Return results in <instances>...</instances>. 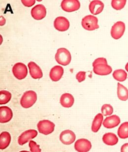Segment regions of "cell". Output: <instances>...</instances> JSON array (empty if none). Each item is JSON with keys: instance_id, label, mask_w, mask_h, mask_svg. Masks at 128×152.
Segmentation results:
<instances>
[{"instance_id": "obj_1", "label": "cell", "mask_w": 128, "mask_h": 152, "mask_svg": "<svg viewBox=\"0 0 128 152\" xmlns=\"http://www.w3.org/2000/svg\"><path fill=\"white\" fill-rule=\"evenodd\" d=\"M36 100L37 94L34 91H27L23 94L21 98V105L24 108H29L33 105Z\"/></svg>"}, {"instance_id": "obj_2", "label": "cell", "mask_w": 128, "mask_h": 152, "mask_svg": "<svg viewBox=\"0 0 128 152\" xmlns=\"http://www.w3.org/2000/svg\"><path fill=\"white\" fill-rule=\"evenodd\" d=\"M55 59L59 64L67 66L71 61V54L66 48H59L55 54Z\"/></svg>"}, {"instance_id": "obj_3", "label": "cell", "mask_w": 128, "mask_h": 152, "mask_svg": "<svg viewBox=\"0 0 128 152\" xmlns=\"http://www.w3.org/2000/svg\"><path fill=\"white\" fill-rule=\"evenodd\" d=\"M97 22L98 19L96 16L88 15L82 19V26L87 31H94L99 28Z\"/></svg>"}, {"instance_id": "obj_4", "label": "cell", "mask_w": 128, "mask_h": 152, "mask_svg": "<svg viewBox=\"0 0 128 152\" xmlns=\"http://www.w3.org/2000/svg\"><path fill=\"white\" fill-rule=\"evenodd\" d=\"M37 127L39 133L47 135L54 132L55 124L49 120H42L38 123Z\"/></svg>"}, {"instance_id": "obj_5", "label": "cell", "mask_w": 128, "mask_h": 152, "mask_svg": "<svg viewBox=\"0 0 128 152\" xmlns=\"http://www.w3.org/2000/svg\"><path fill=\"white\" fill-rule=\"evenodd\" d=\"M12 73L16 79L21 80L25 79L28 74V70L24 63H17L12 67Z\"/></svg>"}, {"instance_id": "obj_6", "label": "cell", "mask_w": 128, "mask_h": 152, "mask_svg": "<svg viewBox=\"0 0 128 152\" xmlns=\"http://www.w3.org/2000/svg\"><path fill=\"white\" fill-rule=\"evenodd\" d=\"M125 31V24L122 21H118L112 26L111 29V36L115 39H119Z\"/></svg>"}, {"instance_id": "obj_7", "label": "cell", "mask_w": 128, "mask_h": 152, "mask_svg": "<svg viewBox=\"0 0 128 152\" xmlns=\"http://www.w3.org/2000/svg\"><path fill=\"white\" fill-rule=\"evenodd\" d=\"M61 7L64 11L71 12L80 9V3L78 0H64L61 2Z\"/></svg>"}, {"instance_id": "obj_8", "label": "cell", "mask_w": 128, "mask_h": 152, "mask_svg": "<svg viewBox=\"0 0 128 152\" xmlns=\"http://www.w3.org/2000/svg\"><path fill=\"white\" fill-rule=\"evenodd\" d=\"M31 13L33 19L40 20L46 16L47 10L43 4H38L32 8Z\"/></svg>"}, {"instance_id": "obj_9", "label": "cell", "mask_w": 128, "mask_h": 152, "mask_svg": "<svg viewBox=\"0 0 128 152\" xmlns=\"http://www.w3.org/2000/svg\"><path fill=\"white\" fill-rule=\"evenodd\" d=\"M38 135V132L35 129H29L24 132L19 136L18 142L20 145H23Z\"/></svg>"}, {"instance_id": "obj_10", "label": "cell", "mask_w": 128, "mask_h": 152, "mask_svg": "<svg viewBox=\"0 0 128 152\" xmlns=\"http://www.w3.org/2000/svg\"><path fill=\"white\" fill-rule=\"evenodd\" d=\"M92 148L90 141L84 138L78 139L74 144V148L78 152H88Z\"/></svg>"}, {"instance_id": "obj_11", "label": "cell", "mask_w": 128, "mask_h": 152, "mask_svg": "<svg viewBox=\"0 0 128 152\" xmlns=\"http://www.w3.org/2000/svg\"><path fill=\"white\" fill-rule=\"evenodd\" d=\"M76 139V134L71 130H64L60 135L61 142L65 145H71L75 141Z\"/></svg>"}, {"instance_id": "obj_12", "label": "cell", "mask_w": 128, "mask_h": 152, "mask_svg": "<svg viewBox=\"0 0 128 152\" xmlns=\"http://www.w3.org/2000/svg\"><path fill=\"white\" fill-rule=\"evenodd\" d=\"M54 26L58 31L64 32L68 29L70 22L68 19L64 16H59L54 20Z\"/></svg>"}, {"instance_id": "obj_13", "label": "cell", "mask_w": 128, "mask_h": 152, "mask_svg": "<svg viewBox=\"0 0 128 152\" xmlns=\"http://www.w3.org/2000/svg\"><path fill=\"white\" fill-rule=\"evenodd\" d=\"M13 117V112L12 109L7 106L0 107V123L1 124L7 123L12 120Z\"/></svg>"}, {"instance_id": "obj_14", "label": "cell", "mask_w": 128, "mask_h": 152, "mask_svg": "<svg viewBox=\"0 0 128 152\" xmlns=\"http://www.w3.org/2000/svg\"><path fill=\"white\" fill-rule=\"evenodd\" d=\"M121 120L119 117L116 115H111L105 118L103 126L106 129H112L116 127L120 124Z\"/></svg>"}, {"instance_id": "obj_15", "label": "cell", "mask_w": 128, "mask_h": 152, "mask_svg": "<svg viewBox=\"0 0 128 152\" xmlns=\"http://www.w3.org/2000/svg\"><path fill=\"white\" fill-rule=\"evenodd\" d=\"M30 74L33 79H41L43 76L42 70L41 68L34 62H30L28 63Z\"/></svg>"}, {"instance_id": "obj_16", "label": "cell", "mask_w": 128, "mask_h": 152, "mask_svg": "<svg viewBox=\"0 0 128 152\" xmlns=\"http://www.w3.org/2000/svg\"><path fill=\"white\" fill-rule=\"evenodd\" d=\"M112 68L108 64H99L93 67V72L100 76L109 75L112 72Z\"/></svg>"}, {"instance_id": "obj_17", "label": "cell", "mask_w": 128, "mask_h": 152, "mask_svg": "<svg viewBox=\"0 0 128 152\" xmlns=\"http://www.w3.org/2000/svg\"><path fill=\"white\" fill-rule=\"evenodd\" d=\"M104 8V4L100 1L94 0L91 1L89 6V10L93 15H97L102 12Z\"/></svg>"}, {"instance_id": "obj_18", "label": "cell", "mask_w": 128, "mask_h": 152, "mask_svg": "<svg viewBox=\"0 0 128 152\" xmlns=\"http://www.w3.org/2000/svg\"><path fill=\"white\" fill-rule=\"evenodd\" d=\"M64 74V69L61 66H55L50 71L49 77L53 82H57L61 79Z\"/></svg>"}, {"instance_id": "obj_19", "label": "cell", "mask_w": 128, "mask_h": 152, "mask_svg": "<svg viewBox=\"0 0 128 152\" xmlns=\"http://www.w3.org/2000/svg\"><path fill=\"white\" fill-rule=\"evenodd\" d=\"M60 103L65 108H70L74 103V97L71 94L65 93L62 95L60 98Z\"/></svg>"}, {"instance_id": "obj_20", "label": "cell", "mask_w": 128, "mask_h": 152, "mask_svg": "<svg viewBox=\"0 0 128 152\" xmlns=\"http://www.w3.org/2000/svg\"><path fill=\"white\" fill-rule=\"evenodd\" d=\"M103 143L105 144L106 145L114 146L118 143V138L114 133L108 132L103 135Z\"/></svg>"}, {"instance_id": "obj_21", "label": "cell", "mask_w": 128, "mask_h": 152, "mask_svg": "<svg viewBox=\"0 0 128 152\" xmlns=\"http://www.w3.org/2000/svg\"><path fill=\"white\" fill-rule=\"evenodd\" d=\"M11 141V136L9 132H2L0 134V149L4 150L9 146Z\"/></svg>"}, {"instance_id": "obj_22", "label": "cell", "mask_w": 128, "mask_h": 152, "mask_svg": "<svg viewBox=\"0 0 128 152\" xmlns=\"http://www.w3.org/2000/svg\"><path fill=\"white\" fill-rule=\"evenodd\" d=\"M117 93L118 98L120 100L125 101L128 99V89L119 83H117Z\"/></svg>"}, {"instance_id": "obj_23", "label": "cell", "mask_w": 128, "mask_h": 152, "mask_svg": "<svg viewBox=\"0 0 128 152\" xmlns=\"http://www.w3.org/2000/svg\"><path fill=\"white\" fill-rule=\"evenodd\" d=\"M103 114L99 113L95 116L92 124V130L94 132H97L100 129L102 123L103 121Z\"/></svg>"}, {"instance_id": "obj_24", "label": "cell", "mask_w": 128, "mask_h": 152, "mask_svg": "<svg viewBox=\"0 0 128 152\" xmlns=\"http://www.w3.org/2000/svg\"><path fill=\"white\" fill-rule=\"evenodd\" d=\"M117 134L121 139L128 138V122H124L120 125L118 129Z\"/></svg>"}, {"instance_id": "obj_25", "label": "cell", "mask_w": 128, "mask_h": 152, "mask_svg": "<svg viewBox=\"0 0 128 152\" xmlns=\"http://www.w3.org/2000/svg\"><path fill=\"white\" fill-rule=\"evenodd\" d=\"M112 76L118 82H124L127 79V74L124 70L118 69L114 71Z\"/></svg>"}, {"instance_id": "obj_26", "label": "cell", "mask_w": 128, "mask_h": 152, "mask_svg": "<svg viewBox=\"0 0 128 152\" xmlns=\"http://www.w3.org/2000/svg\"><path fill=\"white\" fill-rule=\"evenodd\" d=\"M12 98V94L8 91L3 90L0 91V104L4 105L9 102Z\"/></svg>"}, {"instance_id": "obj_27", "label": "cell", "mask_w": 128, "mask_h": 152, "mask_svg": "<svg viewBox=\"0 0 128 152\" xmlns=\"http://www.w3.org/2000/svg\"><path fill=\"white\" fill-rule=\"evenodd\" d=\"M126 1V0H112L111 1V6L116 10H121L125 6Z\"/></svg>"}, {"instance_id": "obj_28", "label": "cell", "mask_w": 128, "mask_h": 152, "mask_svg": "<svg viewBox=\"0 0 128 152\" xmlns=\"http://www.w3.org/2000/svg\"><path fill=\"white\" fill-rule=\"evenodd\" d=\"M101 111H102L103 115H105V116L111 115L113 112V108L112 106L110 104H104L102 107Z\"/></svg>"}, {"instance_id": "obj_29", "label": "cell", "mask_w": 128, "mask_h": 152, "mask_svg": "<svg viewBox=\"0 0 128 152\" xmlns=\"http://www.w3.org/2000/svg\"><path fill=\"white\" fill-rule=\"evenodd\" d=\"M29 146L31 152H41L39 145H38L36 142L33 141L31 140L30 141Z\"/></svg>"}, {"instance_id": "obj_30", "label": "cell", "mask_w": 128, "mask_h": 152, "mask_svg": "<svg viewBox=\"0 0 128 152\" xmlns=\"http://www.w3.org/2000/svg\"><path fill=\"white\" fill-rule=\"evenodd\" d=\"M86 78V72L84 71H80L76 75V79L79 81V83H81L85 80Z\"/></svg>"}, {"instance_id": "obj_31", "label": "cell", "mask_w": 128, "mask_h": 152, "mask_svg": "<svg viewBox=\"0 0 128 152\" xmlns=\"http://www.w3.org/2000/svg\"><path fill=\"white\" fill-rule=\"evenodd\" d=\"M99 64H108V62L106 59L103 57H100V58H98L96 59V60L93 62V66H96L97 65Z\"/></svg>"}, {"instance_id": "obj_32", "label": "cell", "mask_w": 128, "mask_h": 152, "mask_svg": "<svg viewBox=\"0 0 128 152\" xmlns=\"http://www.w3.org/2000/svg\"><path fill=\"white\" fill-rule=\"evenodd\" d=\"M22 4L26 6L27 7H31L35 4L36 1L35 0H31V1H25V0H22L21 1Z\"/></svg>"}, {"instance_id": "obj_33", "label": "cell", "mask_w": 128, "mask_h": 152, "mask_svg": "<svg viewBox=\"0 0 128 152\" xmlns=\"http://www.w3.org/2000/svg\"><path fill=\"white\" fill-rule=\"evenodd\" d=\"M121 152H128V143H125L121 146Z\"/></svg>"}, {"instance_id": "obj_34", "label": "cell", "mask_w": 128, "mask_h": 152, "mask_svg": "<svg viewBox=\"0 0 128 152\" xmlns=\"http://www.w3.org/2000/svg\"><path fill=\"white\" fill-rule=\"evenodd\" d=\"M125 69L127 71V72H128V62L126 65Z\"/></svg>"}, {"instance_id": "obj_35", "label": "cell", "mask_w": 128, "mask_h": 152, "mask_svg": "<svg viewBox=\"0 0 128 152\" xmlns=\"http://www.w3.org/2000/svg\"><path fill=\"white\" fill-rule=\"evenodd\" d=\"M30 152L29 151H20V152Z\"/></svg>"}]
</instances>
